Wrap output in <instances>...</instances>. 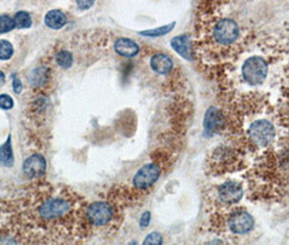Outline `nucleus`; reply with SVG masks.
I'll return each mask as SVG.
<instances>
[{"instance_id": "obj_9", "label": "nucleus", "mask_w": 289, "mask_h": 245, "mask_svg": "<svg viewBox=\"0 0 289 245\" xmlns=\"http://www.w3.org/2000/svg\"><path fill=\"white\" fill-rule=\"evenodd\" d=\"M243 191L240 184L236 182H226L219 187V197L226 204L238 203L242 198Z\"/></svg>"}, {"instance_id": "obj_13", "label": "nucleus", "mask_w": 289, "mask_h": 245, "mask_svg": "<svg viewBox=\"0 0 289 245\" xmlns=\"http://www.w3.org/2000/svg\"><path fill=\"white\" fill-rule=\"evenodd\" d=\"M151 69L159 74H168L173 69V61L164 54H156L150 60Z\"/></svg>"}, {"instance_id": "obj_3", "label": "nucleus", "mask_w": 289, "mask_h": 245, "mask_svg": "<svg viewBox=\"0 0 289 245\" xmlns=\"http://www.w3.org/2000/svg\"><path fill=\"white\" fill-rule=\"evenodd\" d=\"M250 139L259 146L269 145L274 139L275 129L272 123L266 120H258L249 128Z\"/></svg>"}, {"instance_id": "obj_24", "label": "nucleus", "mask_w": 289, "mask_h": 245, "mask_svg": "<svg viewBox=\"0 0 289 245\" xmlns=\"http://www.w3.org/2000/svg\"><path fill=\"white\" fill-rule=\"evenodd\" d=\"M150 220H151L150 212H145L143 215H141L140 220H139V226L141 229H146V228L149 226Z\"/></svg>"}, {"instance_id": "obj_26", "label": "nucleus", "mask_w": 289, "mask_h": 245, "mask_svg": "<svg viewBox=\"0 0 289 245\" xmlns=\"http://www.w3.org/2000/svg\"><path fill=\"white\" fill-rule=\"evenodd\" d=\"M0 245H18L12 237H3L0 239Z\"/></svg>"}, {"instance_id": "obj_20", "label": "nucleus", "mask_w": 289, "mask_h": 245, "mask_svg": "<svg viewBox=\"0 0 289 245\" xmlns=\"http://www.w3.org/2000/svg\"><path fill=\"white\" fill-rule=\"evenodd\" d=\"M13 55V46L5 39H0V60H9Z\"/></svg>"}, {"instance_id": "obj_1", "label": "nucleus", "mask_w": 289, "mask_h": 245, "mask_svg": "<svg viewBox=\"0 0 289 245\" xmlns=\"http://www.w3.org/2000/svg\"><path fill=\"white\" fill-rule=\"evenodd\" d=\"M269 67L261 57H250L242 66V77L250 85H259L263 83L268 76Z\"/></svg>"}, {"instance_id": "obj_27", "label": "nucleus", "mask_w": 289, "mask_h": 245, "mask_svg": "<svg viewBox=\"0 0 289 245\" xmlns=\"http://www.w3.org/2000/svg\"><path fill=\"white\" fill-rule=\"evenodd\" d=\"M76 4L79 9L87 10L94 4V1H92V0H89V1H82L81 0V1H76Z\"/></svg>"}, {"instance_id": "obj_22", "label": "nucleus", "mask_w": 289, "mask_h": 245, "mask_svg": "<svg viewBox=\"0 0 289 245\" xmlns=\"http://www.w3.org/2000/svg\"><path fill=\"white\" fill-rule=\"evenodd\" d=\"M163 238L159 232H151L146 237L143 245H162Z\"/></svg>"}, {"instance_id": "obj_16", "label": "nucleus", "mask_w": 289, "mask_h": 245, "mask_svg": "<svg viewBox=\"0 0 289 245\" xmlns=\"http://www.w3.org/2000/svg\"><path fill=\"white\" fill-rule=\"evenodd\" d=\"M49 79V69L45 67L37 68V69L33 70L30 76H28V82L33 87L42 86L45 83L48 81Z\"/></svg>"}, {"instance_id": "obj_14", "label": "nucleus", "mask_w": 289, "mask_h": 245, "mask_svg": "<svg viewBox=\"0 0 289 245\" xmlns=\"http://www.w3.org/2000/svg\"><path fill=\"white\" fill-rule=\"evenodd\" d=\"M67 22L66 15L62 12L61 10L55 9L49 11V12L45 15V24L48 27L53 28V30H60L63 27Z\"/></svg>"}, {"instance_id": "obj_19", "label": "nucleus", "mask_w": 289, "mask_h": 245, "mask_svg": "<svg viewBox=\"0 0 289 245\" xmlns=\"http://www.w3.org/2000/svg\"><path fill=\"white\" fill-rule=\"evenodd\" d=\"M56 61L60 67L67 69V68H70L73 64V56L71 53H69V51L62 50L60 53L57 54Z\"/></svg>"}, {"instance_id": "obj_25", "label": "nucleus", "mask_w": 289, "mask_h": 245, "mask_svg": "<svg viewBox=\"0 0 289 245\" xmlns=\"http://www.w3.org/2000/svg\"><path fill=\"white\" fill-rule=\"evenodd\" d=\"M12 85H13V90H14L15 94H20L22 92V87H23V86H22L21 81L16 77H13Z\"/></svg>"}, {"instance_id": "obj_21", "label": "nucleus", "mask_w": 289, "mask_h": 245, "mask_svg": "<svg viewBox=\"0 0 289 245\" xmlns=\"http://www.w3.org/2000/svg\"><path fill=\"white\" fill-rule=\"evenodd\" d=\"M15 27L14 25V20L11 19L9 15L2 14L0 15V34L8 33L10 31H12Z\"/></svg>"}, {"instance_id": "obj_23", "label": "nucleus", "mask_w": 289, "mask_h": 245, "mask_svg": "<svg viewBox=\"0 0 289 245\" xmlns=\"http://www.w3.org/2000/svg\"><path fill=\"white\" fill-rule=\"evenodd\" d=\"M14 106V101L10 95L1 94L0 95V108L4 110H9Z\"/></svg>"}, {"instance_id": "obj_28", "label": "nucleus", "mask_w": 289, "mask_h": 245, "mask_svg": "<svg viewBox=\"0 0 289 245\" xmlns=\"http://www.w3.org/2000/svg\"><path fill=\"white\" fill-rule=\"evenodd\" d=\"M4 80H5V77H4L3 72L0 71V85H1L4 82Z\"/></svg>"}, {"instance_id": "obj_11", "label": "nucleus", "mask_w": 289, "mask_h": 245, "mask_svg": "<svg viewBox=\"0 0 289 245\" xmlns=\"http://www.w3.org/2000/svg\"><path fill=\"white\" fill-rule=\"evenodd\" d=\"M115 50L117 55L126 58H132L139 53L138 44L129 38H118L115 43Z\"/></svg>"}, {"instance_id": "obj_17", "label": "nucleus", "mask_w": 289, "mask_h": 245, "mask_svg": "<svg viewBox=\"0 0 289 245\" xmlns=\"http://www.w3.org/2000/svg\"><path fill=\"white\" fill-rule=\"evenodd\" d=\"M175 25H176V23H175V22H172L171 24L163 25V26L157 27V28H152V30L141 31V32H139V34L140 35H144L147 37H160V36L166 35V34H169L173 30Z\"/></svg>"}, {"instance_id": "obj_10", "label": "nucleus", "mask_w": 289, "mask_h": 245, "mask_svg": "<svg viewBox=\"0 0 289 245\" xmlns=\"http://www.w3.org/2000/svg\"><path fill=\"white\" fill-rule=\"evenodd\" d=\"M224 124V118L218 108L211 107L207 110L205 119H203V127L207 132H215L219 131Z\"/></svg>"}, {"instance_id": "obj_2", "label": "nucleus", "mask_w": 289, "mask_h": 245, "mask_svg": "<svg viewBox=\"0 0 289 245\" xmlns=\"http://www.w3.org/2000/svg\"><path fill=\"white\" fill-rule=\"evenodd\" d=\"M239 36V27L234 20H220L213 28V37L221 45H230L237 41Z\"/></svg>"}, {"instance_id": "obj_4", "label": "nucleus", "mask_w": 289, "mask_h": 245, "mask_svg": "<svg viewBox=\"0 0 289 245\" xmlns=\"http://www.w3.org/2000/svg\"><path fill=\"white\" fill-rule=\"evenodd\" d=\"M161 170L160 167L156 163H148L141 167L137 172H136L133 183L134 185L140 190L148 189L151 185H154L160 176Z\"/></svg>"}, {"instance_id": "obj_5", "label": "nucleus", "mask_w": 289, "mask_h": 245, "mask_svg": "<svg viewBox=\"0 0 289 245\" xmlns=\"http://www.w3.org/2000/svg\"><path fill=\"white\" fill-rule=\"evenodd\" d=\"M87 219L95 226H104L111 221L113 209L110 204L106 202H96L89 205L86 210Z\"/></svg>"}, {"instance_id": "obj_6", "label": "nucleus", "mask_w": 289, "mask_h": 245, "mask_svg": "<svg viewBox=\"0 0 289 245\" xmlns=\"http://www.w3.org/2000/svg\"><path fill=\"white\" fill-rule=\"evenodd\" d=\"M230 229L236 235H245L254 227V219L246 210H236L229 219Z\"/></svg>"}, {"instance_id": "obj_8", "label": "nucleus", "mask_w": 289, "mask_h": 245, "mask_svg": "<svg viewBox=\"0 0 289 245\" xmlns=\"http://www.w3.org/2000/svg\"><path fill=\"white\" fill-rule=\"evenodd\" d=\"M47 168L46 159L41 154H34L23 163V172L28 178L42 176Z\"/></svg>"}, {"instance_id": "obj_15", "label": "nucleus", "mask_w": 289, "mask_h": 245, "mask_svg": "<svg viewBox=\"0 0 289 245\" xmlns=\"http://www.w3.org/2000/svg\"><path fill=\"white\" fill-rule=\"evenodd\" d=\"M14 163V156L11 145V135L2 145H0V164L4 167H12Z\"/></svg>"}, {"instance_id": "obj_18", "label": "nucleus", "mask_w": 289, "mask_h": 245, "mask_svg": "<svg viewBox=\"0 0 289 245\" xmlns=\"http://www.w3.org/2000/svg\"><path fill=\"white\" fill-rule=\"evenodd\" d=\"M14 25L18 28H28L32 26V18L25 11H19L14 15Z\"/></svg>"}, {"instance_id": "obj_12", "label": "nucleus", "mask_w": 289, "mask_h": 245, "mask_svg": "<svg viewBox=\"0 0 289 245\" xmlns=\"http://www.w3.org/2000/svg\"><path fill=\"white\" fill-rule=\"evenodd\" d=\"M171 46L176 53L186 60L192 59L191 41L187 35H178L171 39Z\"/></svg>"}, {"instance_id": "obj_7", "label": "nucleus", "mask_w": 289, "mask_h": 245, "mask_svg": "<svg viewBox=\"0 0 289 245\" xmlns=\"http://www.w3.org/2000/svg\"><path fill=\"white\" fill-rule=\"evenodd\" d=\"M70 204L65 199L53 198L45 202L39 208V215L43 219H56L69 212Z\"/></svg>"}]
</instances>
